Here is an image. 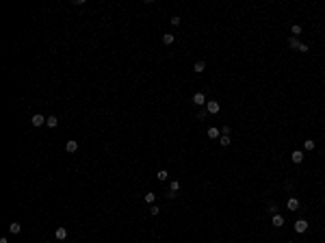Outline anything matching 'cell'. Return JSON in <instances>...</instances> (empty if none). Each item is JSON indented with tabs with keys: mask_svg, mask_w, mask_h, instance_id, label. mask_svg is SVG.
Segmentation results:
<instances>
[{
	"mask_svg": "<svg viewBox=\"0 0 325 243\" xmlns=\"http://www.w3.org/2000/svg\"><path fill=\"white\" fill-rule=\"evenodd\" d=\"M275 211H278V206H275V204H269V213L275 215Z\"/></svg>",
	"mask_w": 325,
	"mask_h": 243,
	"instance_id": "24",
	"label": "cell"
},
{
	"mask_svg": "<svg viewBox=\"0 0 325 243\" xmlns=\"http://www.w3.org/2000/svg\"><path fill=\"white\" fill-rule=\"evenodd\" d=\"M150 213H152V215H158V213H160V208H158V206H154V204H152V208H150Z\"/></svg>",
	"mask_w": 325,
	"mask_h": 243,
	"instance_id": "23",
	"label": "cell"
},
{
	"mask_svg": "<svg viewBox=\"0 0 325 243\" xmlns=\"http://www.w3.org/2000/svg\"><path fill=\"white\" fill-rule=\"evenodd\" d=\"M219 141H221V146H223V148L230 146V137H228V135H221V139H219Z\"/></svg>",
	"mask_w": 325,
	"mask_h": 243,
	"instance_id": "20",
	"label": "cell"
},
{
	"mask_svg": "<svg viewBox=\"0 0 325 243\" xmlns=\"http://www.w3.org/2000/svg\"><path fill=\"white\" fill-rule=\"evenodd\" d=\"M0 243H9V239H7V237H2V239H0Z\"/></svg>",
	"mask_w": 325,
	"mask_h": 243,
	"instance_id": "26",
	"label": "cell"
},
{
	"mask_svg": "<svg viewBox=\"0 0 325 243\" xmlns=\"http://www.w3.org/2000/svg\"><path fill=\"white\" fill-rule=\"evenodd\" d=\"M180 22H182L180 15H174V17H171V24H174V26H180Z\"/></svg>",
	"mask_w": 325,
	"mask_h": 243,
	"instance_id": "22",
	"label": "cell"
},
{
	"mask_svg": "<svg viewBox=\"0 0 325 243\" xmlns=\"http://www.w3.org/2000/svg\"><path fill=\"white\" fill-rule=\"evenodd\" d=\"M65 150H67V152H76V150H78V143L72 139V141H67V143H65Z\"/></svg>",
	"mask_w": 325,
	"mask_h": 243,
	"instance_id": "9",
	"label": "cell"
},
{
	"mask_svg": "<svg viewBox=\"0 0 325 243\" xmlns=\"http://www.w3.org/2000/svg\"><path fill=\"white\" fill-rule=\"evenodd\" d=\"M295 230H297L299 235L306 232V230H308V221H306V219H297V221H295Z\"/></svg>",
	"mask_w": 325,
	"mask_h": 243,
	"instance_id": "2",
	"label": "cell"
},
{
	"mask_svg": "<svg viewBox=\"0 0 325 243\" xmlns=\"http://www.w3.org/2000/svg\"><path fill=\"white\" fill-rule=\"evenodd\" d=\"M286 206H288L290 211H297V208H299V200H297V197H288Z\"/></svg>",
	"mask_w": 325,
	"mask_h": 243,
	"instance_id": "5",
	"label": "cell"
},
{
	"mask_svg": "<svg viewBox=\"0 0 325 243\" xmlns=\"http://www.w3.org/2000/svg\"><path fill=\"white\" fill-rule=\"evenodd\" d=\"M20 230H22V226H20V224H17V221H13V224H11V226H9V232H11V235H17V232H20Z\"/></svg>",
	"mask_w": 325,
	"mask_h": 243,
	"instance_id": "12",
	"label": "cell"
},
{
	"mask_svg": "<svg viewBox=\"0 0 325 243\" xmlns=\"http://www.w3.org/2000/svg\"><path fill=\"white\" fill-rule=\"evenodd\" d=\"M273 226H275V228H280V226H284V217H282V215H278V213L273 215Z\"/></svg>",
	"mask_w": 325,
	"mask_h": 243,
	"instance_id": "10",
	"label": "cell"
},
{
	"mask_svg": "<svg viewBox=\"0 0 325 243\" xmlns=\"http://www.w3.org/2000/svg\"><path fill=\"white\" fill-rule=\"evenodd\" d=\"M299 52H308V46L306 44H299Z\"/></svg>",
	"mask_w": 325,
	"mask_h": 243,
	"instance_id": "25",
	"label": "cell"
},
{
	"mask_svg": "<svg viewBox=\"0 0 325 243\" xmlns=\"http://www.w3.org/2000/svg\"><path fill=\"white\" fill-rule=\"evenodd\" d=\"M167 176H169V172H167V169H158V174H156V178H158V180H167Z\"/></svg>",
	"mask_w": 325,
	"mask_h": 243,
	"instance_id": "14",
	"label": "cell"
},
{
	"mask_svg": "<svg viewBox=\"0 0 325 243\" xmlns=\"http://www.w3.org/2000/svg\"><path fill=\"white\" fill-rule=\"evenodd\" d=\"M206 111H208V113H213V115H215V113H219V102L210 100V102L206 104Z\"/></svg>",
	"mask_w": 325,
	"mask_h": 243,
	"instance_id": "3",
	"label": "cell"
},
{
	"mask_svg": "<svg viewBox=\"0 0 325 243\" xmlns=\"http://www.w3.org/2000/svg\"><path fill=\"white\" fill-rule=\"evenodd\" d=\"M147 204H154V200H156V195H154V191H150V193H145V197H143Z\"/></svg>",
	"mask_w": 325,
	"mask_h": 243,
	"instance_id": "15",
	"label": "cell"
},
{
	"mask_svg": "<svg viewBox=\"0 0 325 243\" xmlns=\"http://www.w3.org/2000/svg\"><path fill=\"white\" fill-rule=\"evenodd\" d=\"M171 191H176V193L180 191V182L178 180H171Z\"/></svg>",
	"mask_w": 325,
	"mask_h": 243,
	"instance_id": "21",
	"label": "cell"
},
{
	"mask_svg": "<svg viewBox=\"0 0 325 243\" xmlns=\"http://www.w3.org/2000/svg\"><path fill=\"white\" fill-rule=\"evenodd\" d=\"M193 102H195L197 106H202V104L206 102V98H204V94H195V96H193Z\"/></svg>",
	"mask_w": 325,
	"mask_h": 243,
	"instance_id": "8",
	"label": "cell"
},
{
	"mask_svg": "<svg viewBox=\"0 0 325 243\" xmlns=\"http://www.w3.org/2000/svg\"><path fill=\"white\" fill-rule=\"evenodd\" d=\"M303 150H314V141L312 139H306L303 141Z\"/></svg>",
	"mask_w": 325,
	"mask_h": 243,
	"instance_id": "18",
	"label": "cell"
},
{
	"mask_svg": "<svg viewBox=\"0 0 325 243\" xmlns=\"http://www.w3.org/2000/svg\"><path fill=\"white\" fill-rule=\"evenodd\" d=\"M163 44L171 46V44H174V35H169V33H167V35H163Z\"/></svg>",
	"mask_w": 325,
	"mask_h": 243,
	"instance_id": "16",
	"label": "cell"
},
{
	"mask_svg": "<svg viewBox=\"0 0 325 243\" xmlns=\"http://www.w3.org/2000/svg\"><path fill=\"white\" fill-rule=\"evenodd\" d=\"M290 31H293V37L301 35V26H299V24H293V28H290Z\"/></svg>",
	"mask_w": 325,
	"mask_h": 243,
	"instance_id": "19",
	"label": "cell"
},
{
	"mask_svg": "<svg viewBox=\"0 0 325 243\" xmlns=\"http://www.w3.org/2000/svg\"><path fill=\"white\" fill-rule=\"evenodd\" d=\"M193 70H195V72H197V74H202V72H204V70H206V63H204V61H197V63H195V65H193Z\"/></svg>",
	"mask_w": 325,
	"mask_h": 243,
	"instance_id": "11",
	"label": "cell"
},
{
	"mask_svg": "<svg viewBox=\"0 0 325 243\" xmlns=\"http://www.w3.org/2000/svg\"><path fill=\"white\" fill-rule=\"evenodd\" d=\"M290 158H293V163H301V161H303V152H299V150H295V152L290 154Z\"/></svg>",
	"mask_w": 325,
	"mask_h": 243,
	"instance_id": "6",
	"label": "cell"
},
{
	"mask_svg": "<svg viewBox=\"0 0 325 243\" xmlns=\"http://www.w3.org/2000/svg\"><path fill=\"white\" fill-rule=\"evenodd\" d=\"M288 46H290V48H297V50H299V39H297V37H290V39H288Z\"/></svg>",
	"mask_w": 325,
	"mask_h": 243,
	"instance_id": "17",
	"label": "cell"
},
{
	"mask_svg": "<svg viewBox=\"0 0 325 243\" xmlns=\"http://www.w3.org/2000/svg\"><path fill=\"white\" fill-rule=\"evenodd\" d=\"M208 137H210V139H217V137H221V133H219L217 128H208Z\"/></svg>",
	"mask_w": 325,
	"mask_h": 243,
	"instance_id": "13",
	"label": "cell"
},
{
	"mask_svg": "<svg viewBox=\"0 0 325 243\" xmlns=\"http://www.w3.org/2000/svg\"><path fill=\"white\" fill-rule=\"evenodd\" d=\"M288 243H293V241H288Z\"/></svg>",
	"mask_w": 325,
	"mask_h": 243,
	"instance_id": "27",
	"label": "cell"
},
{
	"mask_svg": "<svg viewBox=\"0 0 325 243\" xmlns=\"http://www.w3.org/2000/svg\"><path fill=\"white\" fill-rule=\"evenodd\" d=\"M54 237H56L59 241H65V239H67V228H63V226H61V228H56Z\"/></svg>",
	"mask_w": 325,
	"mask_h": 243,
	"instance_id": "4",
	"label": "cell"
},
{
	"mask_svg": "<svg viewBox=\"0 0 325 243\" xmlns=\"http://www.w3.org/2000/svg\"><path fill=\"white\" fill-rule=\"evenodd\" d=\"M46 124L50 126V128H56V126H59V119H56V115H48Z\"/></svg>",
	"mask_w": 325,
	"mask_h": 243,
	"instance_id": "7",
	"label": "cell"
},
{
	"mask_svg": "<svg viewBox=\"0 0 325 243\" xmlns=\"http://www.w3.org/2000/svg\"><path fill=\"white\" fill-rule=\"evenodd\" d=\"M46 119H48V117H44L41 113H37V115H33V117H31V124L39 128V126H44V124H46Z\"/></svg>",
	"mask_w": 325,
	"mask_h": 243,
	"instance_id": "1",
	"label": "cell"
}]
</instances>
